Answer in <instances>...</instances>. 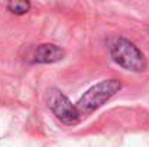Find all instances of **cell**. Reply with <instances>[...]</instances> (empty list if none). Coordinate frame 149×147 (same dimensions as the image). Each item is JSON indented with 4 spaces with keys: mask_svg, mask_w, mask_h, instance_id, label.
I'll use <instances>...</instances> for the list:
<instances>
[{
    "mask_svg": "<svg viewBox=\"0 0 149 147\" xmlns=\"http://www.w3.org/2000/svg\"><path fill=\"white\" fill-rule=\"evenodd\" d=\"M109 53L111 59L126 71L143 72L148 68V62L143 52L136 46V43H133L127 38L117 36L110 39Z\"/></svg>",
    "mask_w": 149,
    "mask_h": 147,
    "instance_id": "obj_1",
    "label": "cell"
},
{
    "mask_svg": "<svg viewBox=\"0 0 149 147\" xmlns=\"http://www.w3.org/2000/svg\"><path fill=\"white\" fill-rule=\"evenodd\" d=\"M122 82L116 78L103 79L91 85L75 102L80 117H87L96 110H99L100 107H103L110 98H113L122 90Z\"/></svg>",
    "mask_w": 149,
    "mask_h": 147,
    "instance_id": "obj_2",
    "label": "cell"
},
{
    "mask_svg": "<svg viewBox=\"0 0 149 147\" xmlns=\"http://www.w3.org/2000/svg\"><path fill=\"white\" fill-rule=\"evenodd\" d=\"M48 108L52 111V114L65 126H75L80 123L81 117L78 114V110L75 104L70 101L61 90L58 88H49L47 95Z\"/></svg>",
    "mask_w": 149,
    "mask_h": 147,
    "instance_id": "obj_3",
    "label": "cell"
},
{
    "mask_svg": "<svg viewBox=\"0 0 149 147\" xmlns=\"http://www.w3.org/2000/svg\"><path fill=\"white\" fill-rule=\"evenodd\" d=\"M67 52L55 43H41L31 55L32 63H56L65 58Z\"/></svg>",
    "mask_w": 149,
    "mask_h": 147,
    "instance_id": "obj_4",
    "label": "cell"
},
{
    "mask_svg": "<svg viewBox=\"0 0 149 147\" xmlns=\"http://www.w3.org/2000/svg\"><path fill=\"white\" fill-rule=\"evenodd\" d=\"M6 7H7V10L10 13L22 16V14H26L31 10L32 3L31 1H10V3H7Z\"/></svg>",
    "mask_w": 149,
    "mask_h": 147,
    "instance_id": "obj_5",
    "label": "cell"
}]
</instances>
